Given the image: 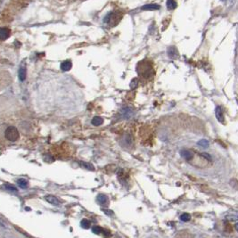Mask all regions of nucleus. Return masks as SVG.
<instances>
[{"instance_id":"7","label":"nucleus","mask_w":238,"mask_h":238,"mask_svg":"<svg viewBox=\"0 0 238 238\" xmlns=\"http://www.w3.org/2000/svg\"><path fill=\"white\" fill-rule=\"evenodd\" d=\"M180 155L186 160H191L193 157V153L190 150H182L180 151Z\"/></svg>"},{"instance_id":"14","label":"nucleus","mask_w":238,"mask_h":238,"mask_svg":"<svg viewBox=\"0 0 238 238\" xmlns=\"http://www.w3.org/2000/svg\"><path fill=\"white\" fill-rule=\"evenodd\" d=\"M91 122H92V124H93L94 126L98 127V126H100V125L103 124L104 119H103V118L99 117V116H95V117H94V118L92 119V121H91Z\"/></svg>"},{"instance_id":"17","label":"nucleus","mask_w":238,"mask_h":238,"mask_svg":"<svg viewBox=\"0 0 238 238\" xmlns=\"http://www.w3.org/2000/svg\"><path fill=\"white\" fill-rule=\"evenodd\" d=\"M17 183H18V185H19L21 187H23V188L27 187V186H28V181L25 180V179H23V178H20V179H18V180H17Z\"/></svg>"},{"instance_id":"27","label":"nucleus","mask_w":238,"mask_h":238,"mask_svg":"<svg viewBox=\"0 0 238 238\" xmlns=\"http://www.w3.org/2000/svg\"><path fill=\"white\" fill-rule=\"evenodd\" d=\"M236 230L238 231V222L236 223Z\"/></svg>"},{"instance_id":"8","label":"nucleus","mask_w":238,"mask_h":238,"mask_svg":"<svg viewBox=\"0 0 238 238\" xmlns=\"http://www.w3.org/2000/svg\"><path fill=\"white\" fill-rule=\"evenodd\" d=\"M160 5H155V4H148V5H145L141 7L142 10H146V11H153V10H159L160 9Z\"/></svg>"},{"instance_id":"21","label":"nucleus","mask_w":238,"mask_h":238,"mask_svg":"<svg viewBox=\"0 0 238 238\" xmlns=\"http://www.w3.org/2000/svg\"><path fill=\"white\" fill-rule=\"evenodd\" d=\"M138 86V79H133L131 80V82H130V88L131 89H134Z\"/></svg>"},{"instance_id":"26","label":"nucleus","mask_w":238,"mask_h":238,"mask_svg":"<svg viewBox=\"0 0 238 238\" xmlns=\"http://www.w3.org/2000/svg\"><path fill=\"white\" fill-rule=\"evenodd\" d=\"M104 212H105V214L113 215V212H111V211H106V210H104Z\"/></svg>"},{"instance_id":"23","label":"nucleus","mask_w":238,"mask_h":238,"mask_svg":"<svg viewBox=\"0 0 238 238\" xmlns=\"http://www.w3.org/2000/svg\"><path fill=\"white\" fill-rule=\"evenodd\" d=\"M225 231L226 232H227V233H230V232H232V227H231V225L230 224H228V223H227L226 225H225Z\"/></svg>"},{"instance_id":"18","label":"nucleus","mask_w":238,"mask_h":238,"mask_svg":"<svg viewBox=\"0 0 238 238\" xmlns=\"http://www.w3.org/2000/svg\"><path fill=\"white\" fill-rule=\"evenodd\" d=\"M198 145L199 146H201V147H202V148H207L208 146H209V142H208V140H206V139H202V140H200V141H198Z\"/></svg>"},{"instance_id":"6","label":"nucleus","mask_w":238,"mask_h":238,"mask_svg":"<svg viewBox=\"0 0 238 238\" xmlns=\"http://www.w3.org/2000/svg\"><path fill=\"white\" fill-rule=\"evenodd\" d=\"M10 36V30L7 28H0V40H5Z\"/></svg>"},{"instance_id":"22","label":"nucleus","mask_w":238,"mask_h":238,"mask_svg":"<svg viewBox=\"0 0 238 238\" xmlns=\"http://www.w3.org/2000/svg\"><path fill=\"white\" fill-rule=\"evenodd\" d=\"M5 187L6 190L11 191V192H17V191H18L15 187H14L13 185H10V184H6V185H5Z\"/></svg>"},{"instance_id":"12","label":"nucleus","mask_w":238,"mask_h":238,"mask_svg":"<svg viewBox=\"0 0 238 238\" xmlns=\"http://www.w3.org/2000/svg\"><path fill=\"white\" fill-rule=\"evenodd\" d=\"M19 79L21 81H24L25 79H26V76H27V71H26V68L25 67H21L20 70H19Z\"/></svg>"},{"instance_id":"2","label":"nucleus","mask_w":238,"mask_h":238,"mask_svg":"<svg viewBox=\"0 0 238 238\" xmlns=\"http://www.w3.org/2000/svg\"><path fill=\"white\" fill-rule=\"evenodd\" d=\"M5 137L7 140L11 141V142H14V141H17L19 139L20 134H19L18 129L15 127L10 126L5 131Z\"/></svg>"},{"instance_id":"13","label":"nucleus","mask_w":238,"mask_h":238,"mask_svg":"<svg viewBox=\"0 0 238 238\" xmlns=\"http://www.w3.org/2000/svg\"><path fill=\"white\" fill-rule=\"evenodd\" d=\"M167 7L168 10H173L178 6V4L176 2V0H167Z\"/></svg>"},{"instance_id":"19","label":"nucleus","mask_w":238,"mask_h":238,"mask_svg":"<svg viewBox=\"0 0 238 238\" xmlns=\"http://www.w3.org/2000/svg\"><path fill=\"white\" fill-rule=\"evenodd\" d=\"M79 164L83 167V168H87L88 170H94L95 169L94 166L91 165V164H89V163H86V162H79Z\"/></svg>"},{"instance_id":"5","label":"nucleus","mask_w":238,"mask_h":238,"mask_svg":"<svg viewBox=\"0 0 238 238\" xmlns=\"http://www.w3.org/2000/svg\"><path fill=\"white\" fill-rule=\"evenodd\" d=\"M45 200L48 202H49L50 204H53V205H60L62 202L55 197V196H54V195H46L45 196Z\"/></svg>"},{"instance_id":"1","label":"nucleus","mask_w":238,"mask_h":238,"mask_svg":"<svg viewBox=\"0 0 238 238\" xmlns=\"http://www.w3.org/2000/svg\"><path fill=\"white\" fill-rule=\"evenodd\" d=\"M138 72L139 73L140 76H142L144 79H148L153 76V69L151 66V64L146 63L145 62L140 63L138 65Z\"/></svg>"},{"instance_id":"9","label":"nucleus","mask_w":238,"mask_h":238,"mask_svg":"<svg viewBox=\"0 0 238 238\" xmlns=\"http://www.w3.org/2000/svg\"><path fill=\"white\" fill-rule=\"evenodd\" d=\"M72 67V63L71 61H65L61 64V69L63 72H69Z\"/></svg>"},{"instance_id":"25","label":"nucleus","mask_w":238,"mask_h":238,"mask_svg":"<svg viewBox=\"0 0 238 238\" xmlns=\"http://www.w3.org/2000/svg\"><path fill=\"white\" fill-rule=\"evenodd\" d=\"M202 156L205 157L207 160H211V156H210L209 154H207V153H202Z\"/></svg>"},{"instance_id":"11","label":"nucleus","mask_w":238,"mask_h":238,"mask_svg":"<svg viewBox=\"0 0 238 238\" xmlns=\"http://www.w3.org/2000/svg\"><path fill=\"white\" fill-rule=\"evenodd\" d=\"M168 56L170 58H176L178 55V53L176 48L171 47V48H168Z\"/></svg>"},{"instance_id":"10","label":"nucleus","mask_w":238,"mask_h":238,"mask_svg":"<svg viewBox=\"0 0 238 238\" xmlns=\"http://www.w3.org/2000/svg\"><path fill=\"white\" fill-rule=\"evenodd\" d=\"M96 201L101 205H105L108 203V198H107V196H105L104 194H98V196L96 197Z\"/></svg>"},{"instance_id":"4","label":"nucleus","mask_w":238,"mask_h":238,"mask_svg":"<svg viewBox=\"0 0 238 238\" xmlns=\"http://www.w3.org/2000/svg\"><path fill=\"white\" fill-rule=\"evenodd\" d=\"M120 18H121V16L118 17V14H108L105 17L104 22L105 23H112V22H115V23H118V22L120 20Z\"/></svg>"},{"instance_id":"20","label":"nucleus","mask_w":238,"mask_h":238,"mask_svg":"<svg viewBox=\"0 0 238 238\" xmlns=\"http://www.w3.org/2000/svg\"><path fill=\"white\" fill-rule=\"evenodd\" d=\"M180 219H181L182 221H184V222H187V221H189L191 219L190 214H188V213H183V214L180 216Z\"/></svg>"},{"instance_id":"24","label":"nucleus","mask_w":238,"mask_h":238,"mask_svg":"<svg viewBox=\"0 0 238 238\" xmlns=\"http://www.w3.org/2000/svg\"><path fill=\"white\" fill-rule=\"evenodd\" d=\"M230 185L234 187V188H238V181L237 180H235V179H232L230 180Z\"/></svg>"},{"instance_id":"3","label":"nucleus","mask_w":238,"mask_h":238,"mask_svg":"<svg viewBox=\"0 0 238 238\" xmlns=\"http://www.w3.org/2000/svg\"><path fill=\"white\" fill-rule=\"evenodd\" d=\"M215 114H216V118L220 122V123H224L225 121V118H224V113L223 110L220 106H217L216 110H215Z\"/></svg>"},{"instance_id":"16","label":"nucleus","mask_w":238,"mask_h":238,"mask_svg":"<svg viewBox=\"0 0 238 238\" xmlns=\"http://www.w3.org/2000/svg\"><path fill=\"white\" fill-rule=\"evenodd\" d=\"M92 232L94 234H95V235H100V234H102L104 232V229L101 227H99V226H95V227H92Z\"/></svg>"},{"instance_id":"15","label":"nucleus","mask_w":238,"mask_h":238,"mask_svg":"<svg viewBox=\"0 0 238 238\" xmlns=\"http://www.w3.org/2000/svg\"><path fill=\"white\" fill-rule=\"evenodd\" d=\"M90 225H91V222H90L88 219H86V218L82 219L81 222H80V226H81V227H82V228H85V229L89 228Z\"/></svg>"}]
</instances>
